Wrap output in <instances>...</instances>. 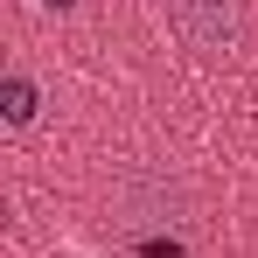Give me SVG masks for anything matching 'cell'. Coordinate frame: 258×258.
Returning a JSON list of instances; mask_svg holds the SVG:
<instances>
[{
  "label": "cell",
  "mask_w": 258,
  "mask_h": 258,
  "mask_svg": "<svg viewBox=\"0 0 258 258\" xmlns=\"http://www.w3.org/2000/svg\"><path fill=\"white\" fill-rule=\"evenodd\" d=\"M49 7H70V0H49Z\"/></svg>",
  "instance_id": "3957f363"
},
{
  "label": "cell",
  "mask_w": 258,
  "mask_h": 258,
  "mask_svg": "<svg viewBox=\"0 0 258 258\" xmlns=\"http://www.w3.org/2000/svg\"><path fill=\"white\" fill-rule=\"evenodd\" d=\"M168 7H174V28L203 49V56H223V49L237 42V28H244L237 0H168Z\"/></svg>",
  "instance_id": "6da1fadb"
},
{
  "label": "cell",
  "mask_w": 258,
  "mask_h": 258,
  "mask_svg": "<svg viewBox=\"0 0 258 258\" xmlns=\"http://www.w3.org/2000/svg\"><path fill=\"white\" fill-rule=\"evenodd\" d=\"M7 119H14V126L35 119V84H28V77H7Z\"/></svg>",
  "instance_id": "7a4b0ae2"
}]
</instances>
